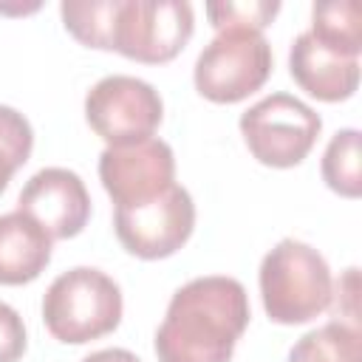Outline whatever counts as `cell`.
Here are the masks:
<instances>
[{
  "label": "cell",
  "mask_w": 362,
  "mask_h": 362,
  "mask_svg": "<svg viewBox=\"0 0 362 362\" xmlns=\"http://www.w3.org/2000/svg\"><path fill=\"white\" fill-rule=\"evenodd\" d=\"M280 11L277 0H221L206 3V17L215 31H263Z\"/></svg>",
  "instance_id": "obj_17"
},
{
  "label": "cell",
  "mask_w": 362,
  "mask_h": 362,
  "mask_svg": "<svg viewBox=\"0 0 362 362\" xmlns=\"http://www.w3.org/2000/svg\"><path fill=\"white\" fill-rule=\"evenodd\" d=\"M288 362H362V334L342 320L325 322L291 345Z\"/></svg>",
  "instance_id": "obj_14"
},
{
  "label": "cell",
  "mask_w": 362,
  "mask_h": 362,
  "mask_svg": "<svg viewBox=\"0 0 362 362\" xmlns=\"http://www.w3.org/2000/svg\"><path fill=\"white\" fill-rule=\"evenodd\" d=\"M322 130L314 107L291 93H272L240 116V136L249 153L266 167H297Z\"/></svg>",
  "instance_id": "obj_5"
},
{
  "label": "cell",
  "mask_w": 362,
  "mask_h": 362,
  "mask_svg": "<svg viewBox=\"0 0 362 362\" xmlns=\"http://www.w3.org/2000/svg\"><path fill=\"white\" fill-rule=\"evenodd\" d=\"M119 3L122 0H65L59 6L65 31L88 48L113 51Z\"/></svg>",
  "instance_id": "obj_15"
},
{
  "label": "cell",
  "mask_w": 362,
  "mask_h": 362,
  "mask_svg": "<svg viewBox=\"0 0 362 362\" xmlns=\"http://www.w3.org/2000/svg\"><path fill=\"white\" fill-rule=\"evenodd\" d=\"M17 212L40 223L51 240H68L85 229L90 218V195L74 170L45 167L34 173L20 189Z\"/></svg>",
  "instance_id": "obj_10"
},
{
  "label": "cell",
  "mask_w": 362,
  "mask_h": 362,
  "mask_svg": "<svg viewBox=\"0 0 362 362\" xmlns=\"http://www.w3.org/2000/svg\"><path fill=\"white\" fill-rule=\"evenodd\" d=\"M0 150L17 164V170L31 158L34 150V130L28 119L8 105H0Z\"/></svg>",
  "instance_id": "obj_18"
},
{
  "label": "cell",
  "mask_w": 362,
  "mask_h": 362,
  "mask_svg": "<svg viewBox=\"0 0 362 362\" xmlns=\"http://www.w3.org/2000/svg\"><path fill=\"white\" fill-rule=\"evenodd\" d=\"M42 322L65 345H85L119 328L122 288L93 266L62 272L42 297Z\"/></svg>",
  "instance_id": "obj_3"
},
{
  "label": "cell",
  "mask_w": 362,
  "mask_h": 362,
  "mask_svg": "<svg viewBox=\"0 0 362 362\" xmlns=\"http://www.w3.org/2000/svg\"><path fill=\"white\" fill-rule=\"evenodd\" d=\"M25 325L23 317L0 300V362H20L25 354Z\"/></svg>",
  "instance_id": "obj_19"
},
{
  "label": "cell",
  "mask_w": 362,
  "mask_h": 362,
  "mask_svg": "<svg viewBox=\"0 0 362 362\" xmlns=\"http://www.w3.org/2000/svg\"><path fill=\"white\" fill-rule=\"evenodd\" d=\"M260 297L272 322L303 325L331 308L334 280L325 257L294 238H283L260 263Z\"/></svg>",
  "instance_id": "obj_2"
},
{
  "label": "cell",
  "mask_w": 362,
  "mask_h": 362,
  "mask_svg": "<svg viewBox=\"0 0 362 362\" xmlns=\"http://www.w3.org/2000/svg\"><path fill=\"white\" fill-rule=\"evenodd\" d=\"M82 362H141L136 354L124 351V348H105V351H93L88 354Z\"/></svg>",
  "instance_id": "obj_20"
},
{
  "label": "cell",
  "mask_w": 362,
  "mask_h": 362,
  "mask_svg": "<svg viewBox=\"0 0 362 362\" xmlns=\"http://www.w3.org/2000/svg\"><path fill=\"white\" fill-rule=\"evenodd\" d=\"M272 45L260 31H218L195 59V90L215 105H235L272 74Z\"/></svg>",
  "instance_id": "obj_4"
},
{
  "label": "cell",
  "mask_w": 362,
  "mask_h": 362,
  "mask_svg": "<svg viewBox=\"0 0 362 362\" xmlns=\"http://www.w3.org/2000/svg\"><path fill=\"white\" fill-rule=\"evenodd\" d=\"M192 31V6L184 0H122L113 51L144 65H161L184 51Z\"/></svg>",
  "instance_id": "obj_7"
},
{
  "label": "cell",
  "mask_w": 362,
  "mask_h": 362,
  "mask_svg": "<svg viewBox=\"0 0 362 362\" xmlns=\"http://www.w3.org/2000/svg\"><path fill=\"white\" fill-rule=\"evenodd\" d=\"M51 235L28 215H0V286L37 280L51 263Z\"/></svg>",
  "instance_id": "obj_12"
},
{
  "label": "cell",
  "mask_w": 362,
  "mask_h": 362,
  "mask_svg": "<svg viewBox=\"0 0 362 362\" xmlns=\"http://www.w3.org/2000/svg\"><path fill=\"white\" fill-rule=\"evenodd\" d=\"M291 79L320 102L351 99L359 88V59L339 57L317 42L308 31L297 34L288 51Z\"/></svg>",
  "instance_id": "obj_11"
},
{
  "label": "cell",
  "mask_w": 362,
  "mask_h": 362,
  "mask_svg": "<svg viewBox=\"0 0 362 362\" xmlns=\"http://www.w3.org/2000/svg\"><path fill=\"white\" fill-rule=\"evenodd\" d=\"M17 173V164L0 150V195L6 192V187H8V181H11V175Z\"/></svg>",
  "instance_id": "obj_21"
},
{
  "label": "cell",
  "mask_w": 362,
  "mask_h": 362,
  "mask_svg": "<svg viewBox=\"0 0 362 362\" xmlns=\"http://www.w3.org/2000/svg\"><path fill=\"white\" fill-rule=\"evenodd\" d=\"M99 181L116 206H139L175 184V156L161 139H144L127 147H105L99 156Z\"/></svg>",
  "instance_id": "obj_9"
},
{
  "label": "cell",
  "mask_w": 362,
  "mask_h": 362,
  "mask_svg": "<svg viewBox=\"0 0 362 362\" xmlns=\"http://www.w3.org/2000/svg\"><path fill=\"white\" fill-rule=\"evenodd\" d=\"M249 317V294L240 280L195 277L173 294L156 331V356L158 362H229Z\"/></svg>",
  "instance_id": "obj_1"
},
{
  "label": "cell",
  "mask_w": 362,
  "mask_h": 362,
  "mask_svg": "<svg viewBox=\"0 0 362 362\" xmlns=\"http://www.w3.org/2000/svg\"><path fill=\"white\" fill-rule=\"evenodd\" d=\"M164 116L158 90L127 74L102 76L85 96V119L107 147H127L153 139Z\"/></svg>",
  "instance_id": "obj_6"
},
{
  "label": "cell",
  "mask_w": 362,
  "mask_h": 362,
  "mask_svg": "<svg viewBox=\"0 0 362 362\" xmlns=\"http://www.w3.org/2000/svg\"><path fill=\"white\" fill-rule=\"evenodd\" d=\"M328 51L359 59L362 51V6L356 0H325L311 8V31Z\"/></svg>",
  "instance_id": "obj_13"
},
{
  "label": "cell",
  "mask_w": 362,
  "mask_h": 362,
  "mask_svg": "<svg viewBox=\"0 0 362 362\" xmlns=\"http://www.w3.org/2000/svg\"><path fill=\"white\" fill-rule=\"evenodd\" d=\"M362 139L356 127L337 130L322 153V181L328 189H334L342 198H359L362 195Z\"/></svg>",
  "instance_id": "obj_16"
},
{
  "label": "cell",
  "mask_w": 362,
  "mask_h": 362,
  "mask_svg": "<svg viewBox=\"0 0 362 362\" xmlns=\"http://www.w3.org/2000/svg\"><path fill=\"white\" fill-rule=\"evenodd\" d=\"M113 229L130 255L141 260L170 257L189 240L195 229L192 195L181 184H173L153 201L139 206H116Z\"/></svg>",
  "instance_id": "obj_8"
}]
</instances>
